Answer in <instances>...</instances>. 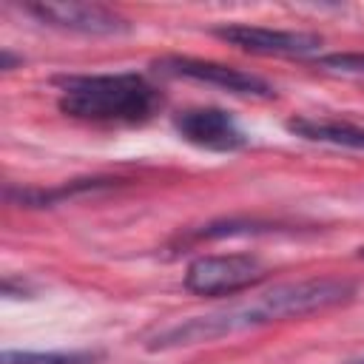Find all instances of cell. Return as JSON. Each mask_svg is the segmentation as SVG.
Here are the masks:
<instances>
[{
  "instance_id": "obj_13",
  "label": "cell",
  "mask_w": 364,
  "mask_h": 364,
  "mask_svg": "<svg viewBox=\"0 0 364 364\" xmlns=\"http://www.w3.org/2000/svg\"><path fill=\"white\" fill-rule=\"evenodd\" d=\"M358 256H361V259H364V247H361V253H358Z\"/></svg>"
},
{
  "instance_id": "obj_8",
  "label": "cell",
  "mask_w": 364,
  "mask_h": 364,
  "mask_svg": "<svg viewBox=\"0 0 364 364\" xmlns=\"http://www.w3.org/2000/svg\"><path fill=\"white\" fill-rule=\"evenodd\" d=\"M117 179H77V182H68L63 188H54V191H20L17 199L23 205H48L54 199H63V196H77V193H88V191H97V188H111Z\"/></svg>"
},
{
  "instance_id": "obj_11",
  "label": "cell",
  "mask_w": 364,
  "mask_h": 364,
  "mask_svg": "<svg viewBox=\"0 0 364 364\" xmlns=\"http://www.w3.org/2000/svg\"><path fill=\"white\" fill-rule=\"evenodd\" d=\"M318 65L344 74H364V54H324L318 57Z\"/></svg>"
},
{
  "instance_id": "obj_2",
  "label": "cell",
  "mask_w": 364,
  "mask_h": 364,
  "mask_svg": "<svg viewBox=\"0 0 364 364\" xmlns=\"http://www.w3.org/2000/svg\"><path fill=\"white\" fill-rule=\"evenodd\" d=\"M267 276L264 264L250 253L199 256L185 270V287L196 296H233Z\"/></svg>"
},
{
  "instance_id": "obj_9",
  "label": "cell",
  "mask_w": 364,
  "mask_h": 364,
  "mask_svg": "<svg viewBox=\"0 0 364 364\" xmlns=\"http://www.w3.org/2000/svg\"><path fill=\"white\" fill-rule=\"evenodd\" d=\"M97 353H31V350H6L0 364H94Z\"/></svg>"
},
{
  "instance_id": "obj_5",
  "label": "cell",
  "mask_w": 364,
  "mask_h": 364,
  "mask_svg": "<svg viewBox=\"0 0 364 364\" xmlns=\"http://www.w3.org/2000/svg\"><path fill=\"white\" fill-rule=\"evenodd\" d=\"M213 34L242 51L264 54V57H307L321 48V37L313 31H284V28H264L247 23H228L216 26Z\"/></svg>"
},
{
  "instance_id": "obj_4",
  "label": "cell",
  "mask_w": 364,
  "mask_h": 364,
  "mask_svg": "<svg viewBox=\"0 0 364 364\" xmlns=\"http://www.w3.org/2000/svg\"><path fill=\"white\" fill-rule=\"evenodd\" d=\"M26 11L37 17L46 26L77 31V34H94V37H114L131 31V23L117 14L108 6L100 3H77V0H48V3H28Z\"/></svg>"
},
{
  "instance_id": "obj_1",
  "label": "cell",
  "mask_w": 364,
  "mask_h": 364,
  "mask_svg": "<svg viewBox=\"0 0 364 364\" xmlns=\"http://www.w3.org/2000/svg\"><path fill=\"white\" fill-rule=\"evenodd\" d=\"M60 111L100 125H139L162 108V94L136 71L119 74H65L57 77Z\"/></svg>"
},
{
  "instance_id": "obj_10",
  "label": "cell",
  "mask_w": 364,
  "mask_h": 364,
  "mask_svg": "<svg viewBox=\"0 0 364 364\" xmlns=\"http://www.w3.org/2000/svg\"><path fill=\"white\" fill-rule=\"evenodd\" d=\"M273 225L267 222H247V219H225V222H210L202 230H196V239H222V236H250V233H267ZM276 230V228H273Z\"/></svg>"
},
{
  "instance_id": "obj_7",
  "label": "cell",
  "mask_w": 364,
  "mask_h": 364,
  "mask_svg": "<svg viewBox=\"0 0 364 364\" xmlns=\"http://www.w3.org/2000/svg\"><path fill=\"white\" fill-rule=\"evenodd\" d=\"M287 131H293L296 136L310 139V142H327V145L364 151V125H353V122H341V119L296 117L287 122Z\"/></svg>"
},
{
  "instance_id": "obj_6",
  "label": "cell",
  "mask_w": 364,
  "mask_h": 364,
  "mask_svg": "<svg viewBox=\"0 0 364 364\" xmlns=\"http://www.w3.org/2000/svg\"><path fill=\"white\" fill-rule=\"evenodd\" d=\"M173 128L185 142L216 154H230L247 145L245 131L222 108H185L173 117Z\"/></svg>"
},
{
  "instance_id": "obj_12",
  "label": "cell",
  "mask_w": 364,
  "mask_h": 364,
  "mask_svg": "<svg viewBox=\"0 0 364 364\" xmlns=\"http://www.w3.org/2000/svg\"><path fill=\"white\" fill-rule=\"evenodd\" d=\"M350 364H364V355H361V358H353Z\"/></svg>"
},
{
  "instance_id": "obj_3",
  "label": "cell",
  "mask_w": 364,
  "mask_h": 364,
  "mask_svg": "<svg viewBox=\"0 0 364 364\" xmlns=\"http://www.w3.org/2000/svg\"><path fill=\"white\" fill-rule=\"evenodd\" d=\"M154 71L162 77H182V80H196V82H208L216 85L222 91L239 94V97H273V85L250 71L225 65V63H213V60H193V57H159L154 60Z\"/></svg>"
}]
</instances>
